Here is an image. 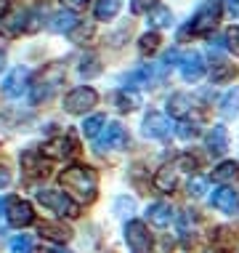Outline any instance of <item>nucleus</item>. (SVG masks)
Wrapping results in <instances>:
<instances>
[{
    "label": "nucleus",
    "mask_w": 239,
    "mask_h": 253,
    "mask_svg": "<svg viewBox=\"0 0 239 253\" xmlns=\"http://www.w3.org/2000/svg\"><path fill=\"white\" fill-rule=\"evenodd\" d=\"M61 187L69 189L72 195H77L80 200H93L96 187H99V176L88 166H72L61 173Z\"/></svg>",
    "instance_id": "obj_1"
},
{
    "label": "nucleus",
    "mask_w": 239,
    "mask_h": 253,
    "mask_svg": "<svg viewBox=\"0 0 239 253\" xmlns=\"http://www.w3.org/2000/svg\"><path fill=\"white\" fill-rule=\"evenodd\" d=\"M64 64H59V61H51L48 67H43V72L35 78V83H32V101L40 104L43 99H51L53 91L61 85V80H64Z\"/></svg>",
    "instance_id": "obj_2"
},
{
    "label": "nucleus",
    "mask_w": 239,
    "mask_h": 253,
    "mask_svg": "<svg viewBox=\"0 0 239 253\" xmlns=\"http://www.w3.org/2000/svg\"><path fill=\"white\" fill-rule=\"evenodd\" d=\"M37 203H43L45 208L56 211L59 216L74 218V216L80 213V208L69 200V195H67L64 189H40V192H37Z\"/></svg>",
    "instance_id": "obj_3"
},
{
    "label": "nucleus",
    "mask_w": 239,
    "mask_h": 253,
    "mask_svg": "<svg viewBox=\"0 0 239 253\" xmlns=\"http://www.w3.org/2000/svg\"><path fill=\"white\" fill-rule=\"evenodd\" d=\"M96 101H99V96H96L93 88L80 85V88H74V91L67 93L64 109H67L69 115H85V112H91V109L96 107Z\"/></svg>",
    "instance_id": "obj_4"
},
{
    "label": "nucleus",
    "mask_w": 239,
    "mask_h": 253,
    "mask_svg": "<svg viewBox=\"0 0 239 253\" xmlns=\"http://www.w3.org/2000/svg\"><path fill=\"white\" fill-rule=\"evenodd\" d=\"M221 8H223V5L218 3V0H207V3H202L200 11L194 13V19H191L189 30L191 32H207V30H213V27L218 24V19H221Z\"/></svg>",
    "instance_id": "obj_5"
},
{
    "label": "nucleus",
    "mask_w": 239,
    "mask_h": 253,
    "mask_svg": "<svg viewBox=\"0 0 239 253\" xmlns=\"http://www.w3.org/2000/svg\"><path fill=\"white\" fill-rule=\"evenodd\" d=\"M125 243L131 253H149L152 251V235H149L143 221H128L125 224Z\"/></svg>",
    "instance_id": "obj_6"
},
{
    "label": "nucleus",
    "mask_w": 239,
    "mask_h": 253,
    "mask_svg": "<svg viewBox=\"0 0 239 253\" xmlns=\"http://www.w3.org/2000/svg\"><path fill=\"white\" fill-rule=\"evenodd\" d=\"M40 152L45 157H51V160H64V157H72L74 155V141L69 136H56V139L45 141L43 147H40Z\"/></svg>",
    "instance_id": "obj_7"
},
{
    "label": "nucleus",
    "mask_w": 239,
    "mask_h": 253,
    "mask_svg": "<svg viewBox=\"0 0 239 253\" xmlns=\"http://www.w3.org/2000/svg\"><path fill=\"white\" fill-rule=\"evenodd\" d=\"M141 131H143V136H149V139H168L170 136V120L160 112H149L146 118H143Z\"/></svg>",
    "instance_id": "obj_8"
},
{
    "label": "nucleus",
    "mask_w": 239,
    "mask_h": 253,
    "mask_svg": "<svg viewBox=\"0 0 239 253\" xmlns=\"http://www.w3.org/2000/svg\"><path fill=\"white\" fill-rule=\"evenodd\" d=\"M27 85H30V72L24 70V67H16V70L8 72V78L3 80V91L5 96H22V93L27 91Z\"/></svg>",
    "instance_id": "obj_9"
},
{
    "label": "nucleus",
    "mask_w": 239,
    "mask_h": 253,
    "mask_svg": "<svg viewBox=\"0 0 239 253\" xmlns=\"http://www.w3.org/2000/svg\"><path fill=\"white\" fill-rule=\"evenodd\" d=\"M5 213H8L11 227H27V224H32V218H35V211H32V205L27 200H11Z\"/></svg>",
    "instance_id": "obj_10"
},
{
    "label": "nucleus",
    "mask_w": 239,
    "mask_h": 253,
    "mask_svg": "<svg viewBox=\"0 0 239 253\" xmlns=\"http://www.w3.org/2000/svg\"><path fill=\"white\" fill-rule=\"evenodd\" d=\"M181 75H183V80H186V83H197V80L205 75L202 53H197V51L186 53V56H183V61H181Z\"/></svg>",
    "instance_id": "obj_11"
},
{
    "label": "nucleus",
    "mask_w": 239,
    "mask_h": 253,
    "mask_svg": "<svg viewBox=\"0 0 239 253\" xmlns=\"http://www.w3.org/2000/svg\"><path fill=\"white\" fill-rule=\"evenodd\" d=\"M99 147L104 149H125L128 147V133H125V128L120 126V123H109V128H106V136L99 141Z\"/></svg>",
    "instance_id": "obj_12"
},
{
    "label": "nucleus",
    "mask_w": 239,
    "mask_h": 253,
    "mask_svg": "<svg viewBox=\"0 0 239 253\" xmlns=\"http://www.w3.org/2000/svg\"><path fill=\"white\" fill-rule=\"evenodd\" d=\"M146 218L154 227H168V224L173 221V208H170L168 203H152L146 208Z\"/></svg>",
    "instance_id": "obj_13"
},
{
    "label": "nucleus",
    "mask_w": 239,
    "mask_h": 253,
    "mask_svg": "<svg viewBox=\"0 0 239 253\" xmlns=\"http://www.w3.org/2000/svg\"><path fill=\"white\" fill-rule=\"evenodd\" d=\"M229 149V131L226 126H215L207 133V152L210 155H223Z\"/></svg>",
    "instance_id": "obj_14"
},
{
    "label": "nucleus",
    "mask_w": 239,
    "mask_h": 253,
    "mask_svg": "<svg viewBox=\"0 0 239 253\" xmlns=\"http://www.w3.org/2000/svg\"><path fill=\"white\" fill-rule=\"evenodd\" d=\"M77 24H80V19H77L74 11H56L51 16V24L48 27H51L53 32H72Z\"/></svg>",
    "instance_id": "obj_15"
},
{
    "label": "nucleus",
    "mask_w": 239,
    "mask_h": 253,
    "mask_svg": "<svg viewBox=\"0 0 239 253\" xmlns=\"http://www.w3.org/2000/svg\"><path fill=\"white\" fill-rule=\"evenodd\" d=\"M210 203H213L218 211H223V213H234V208H237V192H234V189H229V187L215 189L213 197H210Z\"/></svg>",
    "instance_id": "obj_16"
},
{
    "label": "nucleus",
    "mask_w": 239,
    "mask_h": 253,
    "mask_svg": "<svg viewBox=\"0 0 239 253\" xmlns=\"http://www.w3.org/2000/svg\"><path fill=\"white\" fill-rule=\"evenodd\" d=\"M40 235H43L45 240H53V243H67L72 237V229L64 227V224L43 221V224H40Z\"/></svg>",
    "instance_id": "obj_17"
},
{
    "label": "nucleus",
    "mask_w": 239,
    "mask_h": 253,
    "mask_svg": "<svg viewBox=\"0 0 239 253\" xmlns=\"http://www.w3.org/2000/svg\"><path fill=\"white\" fill-rule=\"evenodd\" d=\"M175 173H178V166H162L154 176V187L160 189V192H173Z\"/></svg>",
    "instance_id": "obj_18"
},
{
    "label": "nucleus",
    "mask_w": 239,
    "mask_h": 253,
    "mask_svg": "<svg viewBox=\"0 0 239 253\" xmlns=\"http://www.w3.org/2000/svg\"><path fill=\"white\" fill-rule=\"evenodd\" d=\"M237 179H239V163H234V160L221 163L213 170V181H218V184H234Z\"/></svg>",
    "instance_id": "obj_19"
},
{
    "label": "nucleus",
    "mask_w": 239,
    "mask_h": 253,
    "mask_svg": "<svg viewBox=\"0 0 239 253\" xmlns=\"http://www.w3.org/2000/svg\"><path fill=\"white\" fill-rule=\"evenodd\" d=\"M221 115L223 118H237L239 115V85L229 88L221 99Z\"/></svg>",
    "instance_id": "obj_20"
},
{
    "label": "nucleus",
    "mask_w": 239,
    "mask_h": 253,
    "mask_svg": "<svg viewBox=\"0 0 239 253\" xmlns=\"http://www.w3.org/2000/svg\"><path fill=\"white\" fill-rule=\"evenodd\" d=\"M122 3L120 0H99V3L93 5V16L101 19V22H106V19H114L120 13Z\"/></svg>",
    "instance_id": "obj_21"
},
{
    "label": "nucleus",
    "mask_w": 239,
    "mask_h": 253,
    "mask_svg": "<svg viewBox=\"0 0 239 253\" xmlns=\"http://www.w3.org/2000/svg\"><path fill=\"white\" fill-rule=\"evenodd\" d=\"M191 109V99L186 93H173V96L168 99V112L173 115V118H183Z\"/></svg>",
    "instance_id": "obj_22"
},
{
    "label": "nucleus",
    "mask_w": 239,
    "mask_h": 253,
    "mask_svg": "<svg viewBox=\"0 0 239 253\" xmlns=\"http://www.w3.org/2000/svg\"><path fill=\"white\" fill-rule=\"evenodd\" d=\"M149 24H152L154 30L170 27V24H173V13H170V8H165V5H157V8L149 13Z\"/></svg>",
    "instance_id": "obj_23"
},
{
    "label": "nucleus",
    "mask_w": 239,
    "mask_h": 253,
    "mask_svg": "<svg viewBox=\"0 0 239 253\" xmlns=\"http://www.w3.org/2000/svg\"><path fill=\"white\" fill-rule=\"evenodd\" d=\"M104 123H106V115H91V118L83 123V133L88 136V139H96L99 131L104 128Z\"/></svg>",
    "instance_id": "obj_24"
},
{
    "label": "nucleus",
    "mask_w": 239,
    "mask_h": 253,
    "mask_svg": "<svg viewBox=\"0 0 239 253\" xmlns=\"http://www.w3.org/2000/svg\"><path fill=\"white\" fill-rule=\"evenodd\" d=\"M99 72H101V61L96 56H85L80 61V75H83V78H96Z\"/></svg>",
    "instance_id": "obj_25"
},
{
    "label": "nucleus",
    "mask_w": 239,
    "mask_h": 253,
    "mask_svg": "<svg viewBox=\"0 0 239 253\" xmlns=\"http://www.w3.org/2000/svg\"><path fill=\"white\" fill-rule=\"evenodd\" d=\"M114 101H117V107L120 109H136L138 107V93H133V91H120L117 96H114Z\"/></svg>",
    "instance_id": "obj_26"
},
{
    "label": "nucleus",
    "mask_w": 239,
    "mask_h": 253,
    "mask_svg": "<svg viewBox=\"0 0 239 253\" xmlns=\"http://www.w3.org/2000/svg\"><path fill=\"white\" fill-rule=\"evenodd\" d=\"M11 253H32V240L27 235H19L11 240Z\"/></svg>",
    "instance_id": "obj_27"
},
{
    "label": "nucleus",
    "mask_w": 239,
    "mask_h": 253,
    "mask_svg": "<svg viewBox=\"0 0 239 253\" xmlns=\"http://www.w3.org/2000/svg\"><path fill=\"white\" fill-rule=\"evenodd\" d=\"M141 51L146 53V51H157L160 48V35H157V32H146V35L141 38Z\"/></svg>",
    "instance_id": "obj_28"
},
{
    "label": "nucleus",
    "mask_w": 239,
    "mask_h": 253,
    "mask_svg": "<svg viewBox=\"0 0 239 253\" xmlns=\"http://www.w3.org/2000/svg\"><path fill=\"white\" fill-rule=\"evenodd\" d=\"M189 195L191 197H202L205 195V189H207V181L205 179H200V176H194V179H189Z\"/></svg>",
    "instance_id": "obj_29"
},
{
    "label": "nucleus",
    "mask_w": 239,
    "mask_h": 253,
    "mask_svg": "<svg viewBox=\"0 0 239 253\" xmlns=\"http://www.w3.org/2000/svg\"><path fill=\"white\" fill-rule=\"evenodd\" d=\"M149 80H152V72L149 70H138V72L128 75V85H146Z\"/></svg>",
    "instance_id": "obj_30"
},
{
    "label": "nucleus",
    "mask_w": 239,
    "mask_h": 253,
    "mask_svg": "<svg viewBox=\"0 0 239 253\" xmlns=\"http://www.w3.org/2000/svg\"><path fill=\"white\" fill-rule=\"evenodd\" d=\"M157 8V0H131V11L133 13H146Z\"/></svg>",
    "instance_id": "obj_31"
},
{
    "label": "nucleus",
    "mask_w": 239,
    "mask_h": 253,
    "mask_svg": "<svg viewBox=\"0 0 239 253\" xmlns=\"http://www.w3.org/2000/svg\"><path fill=\"white\" fill-rule=\"evenodd\" d=\"M114 208H117V213H133V208H136V203H133V197H120L117 203H114Z\"/></svg>",
    "instance_id": "obj_32"
},
{
    "label": "nucleus",
    "mask_w": 239,
    "mask_h": 253,
    "mask_svg": "<svg viewBox=\"0 0 239 253\" xmlns=\"http://www.w3.org/2000/svg\"><path fill=\"white\" fill-rule=\"evenodd\" d=\"M226 43H229V48L239 56V27H231V30L226 32Z\"/></svg>",
    "instance_id": "obj_33"
},
{
    "label": "nucleus",
    "mask_w": 239,
    "mask_h": 253,
    "mask_svg": "<svg viewBox=\"0 0 239 253\" xmlns=\"http://www.w3.org/2000/svg\"><path fill=\"white\" fill-rule=\"evenodd\" d=\"M197 133H200V128H197V126H191V123H181V126H178V136H181V139H194V136Z\"/></svg>",
    "instance_id": "obj_34"
},
{
    "label": "nucleus",
    "mask_w": 239,
    "mask_h": 253,
    "mask_svg": "<svg viewBox=\"0 0 239 253\" xmlns=\"http://www.w3.org/2000/svg\"><path fill=\"white\" fill-rule=\"evenodd\" d=\"M237 75V70L234 67H218V70L213 72V80L215 83H221V80H226V78H234Z\"/></svg>",
    "instance_id": "obj_35"
},
{
    "label": "nucleus",
    "mask_w": 239,
    "mask_h": 253,
    "mask_svg": "<svg viewBox=\"0 0 239 253\" xmlns=\"http://www.w3.org/2000/svg\"><path fill=\"white\" fill-rule=\"evenodd\" d=\"M226 8L234 19H239V0H226Z\"/></svg>",
    "instance_id": "obj_36"
},
{
    "label": "nucleus",
    "mask_w": 239,
    "mask_h": 253,
    "mask_svg": "<svg viewBox=\"0 0 239 253\" xmlns=\"http://www.w3.org/2000/svg\"><path fill=\"white\" fill-rule=\"evenodd\" d=\"M61 3H64L67 8H85L88 0H61Z\"/></svg>",
    "instance_id": "obj_37"
},
{
    "label": "nucleus",
    "mask_w": 239,
    "mask_h": 253,
    "mask_svg": "<svg viewBox=\"0 0 239 253\" xmlns=\"http://www.w3.org/2000/svg\"><path fill=\"white\" fill-rule=\"evenodd\" d=\"M11 184V173L8 170H0V189H5Z\"/></svg>",
    "instance_id": "obj_38"
},
{
    "label": "nucleus",
    "mask_w": 239,
    "mask_h": 253,
    "mask_svg": "<svg viewBox=\"0 0 239 253\" xmlns=\"http://www.w3.org/2000/svg\"><path fill=\"white\" fill-rule=\"evenodd\" d=\"M3 67H5V56L0 53V70H3Z\"/></svg>",
    "instance_id": "obj_39"
},
{
    "label": "nucleus",
    "mask_w": 239,
    "mask_h": 253,
    "mask_svg": "<svg viewBox=\"0 0 239 253\" xmlns=\"http://www.w3.org/2000/svg\"><path fill=\"white\" fill-rule=\"evenodd\" d=\"M51 253H72V251H51Z\"/></svg>",
    "instance_id": "obj_40"
},
{
    "label": "nucleus",
    "mask_w": 239,
    "mask_h": 253,
    "mask_svg": "<svg viewBox=\"0 0 239 253\" xmlns=\"http://www.w3.org/2000/svg\"><path fill=\"white\" fill-rule=\"evenodd\" d=\"M3 205H5V203H3V200H0V211H3Z\"/></svg>",
    "instance_id": "obj_41"
},
{
    "label": "nucleus",
    "mask_w": 239,
    "mask_h": 253,
    "mask_svg": "<svg viewBox=\"0 0 239 253\" xmlns=\"http://www.w3.org/2000/svg\"><path fill=\"white\" fill-rule=\"evenodd\" d=\"M218 253H223V251H218Z\"/></svg>",
    "instance_id": "obj_42"
}]
</instances>
